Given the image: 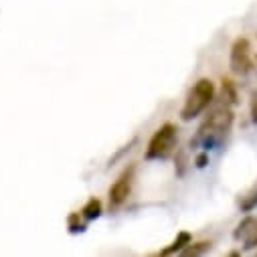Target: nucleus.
I'll use <instances>...</instances> for the list:
<instances>
[{
  "instance_id": "obj_10",
  "label": "nucleus",
  "mask_w": 257,
  "mask_h": 257,
  "mask_svg": "<svg viewBox=\"0 0 257 257\" xmlns=\"http://www.w3.org/2000/svg\"><path fill=\"white\" fill-rule=\"evenodd\" d=\"M209 249H211V243H207V241L197 243V245L188 243L180 253H182V255H201V253H205V251H209Z\"/></svg>"
},
{
  "instance_id": "obj_6",
  "label": "nucleus",
  "mask_w": 257,
  "mask_h": 257,
  "mask_svg": "<svg viewBox=\"0 0 257 257\" xmlns=\"http://www.w3.org/2000/svg\"><path fill=\"white\" fill-rule=\"evenodd\" d=\"M233 239L241 241L245 251H251L257 247V219L255 217H245L233 231Z\"/></svg>"
},
{
  "instance_id": "obj_1",
  "label": "nucleus",
  "mask_w": 257,
  "mask_h": 257,
  "mask_svg": "<svg viewBox=\"0 0 257 257\" xmlns=\"http://www.w3.org/2000/svg\"><path fill=\"white\" fill-rule=\"evenodd\" d=\"M231 125H233V111H231V107L229 105L217 107L203 121V125L199 127L197 136L190 140V146H201L207 152L219 148L225 142V138H227V134L231 130Z\"/></svg>"
},
{
  "instance_id": "obj_13",
  "label": "nucleus",
  "mask_w": 257,
  "mask_h": 257,
  "mask_svg": "<svg viewBox=\"0 0 257 257\" xmlns=\"http://www.w3.org/2000/svg\"><path fill=\"white\" fill-rule=\"evenodd\" d=\"M251 121L257 123V91L251 95Z\"/></svg>"
},
{
  "instance_id": "obj_3",
  "label": "nucleus",
  "mask_w": 257,
  "mask_h": 257,
  "mask_svg": "<svg viewBox=\"0 0 257 257\" xmlns=\"http://www.w3.org/2000/svg\"><path fill=\"white\" fill-rule=\"evenodd\" d=\"M178 140V130L174 123H164L154 132L146 148V160H164L172 154Z\"/></svg>"
},
{
  "instance_id": "obj_8",
  "label": "nucleus",
  "mask_w": 257,
  "mask_h": 257,
  "mask_svg": "<svg viewBox=\"0 0 257 257\" xmlns=\"http://www.w3.org/2000/svg\"><path fill=\"white\" fill-rule=\"evenodd\" d=\"M255 207H257V182L253 184V188L249 192H245V195L241 197V201H239L241 213H251Z\"/></svg>"
},
{
  "instance_id": "obj_14",
  "label": "nucleus",
  "mask_w": 257,
  "mask_h": 257,
  "mask_svg": "<svg viewBox=\"0 0 257 257\" xmlns=\"http://www.w3.org/2000/svg\"><path fill=\"white\" fill-rule=\"evenodd\" d=\"M207 162H209V152L205 150V152H201V154L197 156V160H195V164H197L199 168H205V166H207Z\"/></svg>"
},
{
  "instance_id": "obj_5",
  "label": "nucleus",
  "mask_w": 257,
  "mask_h": 257,
  "mask_svg": "<svg viewBox=\"0 0 257 257\" xmlns=\"http://www.w3.org/2000/svg\"><path fill=\"white\" fill-rule=\"evenodd\" d=\"M134 166H127L119 176L117 180L111 184L109 188V207L111 209H117L121 207L127 197H130V192H132V184H134Z\"/></svg>"
},
{
  "instance_id": "obj_7",
  "label": "nucleus",
  "mask_w": 257,
  "mask_h": 257,
  "mask_svg": "<svg viewBox=\"0 0 257 257\" xmlns=\"http://www.w3.org/2000/svg\"><path fill=\"white\" fill-rule=\"evenodd\" d=\"M190 243V233H186V231H182V233H178L176 235V239L172 241V245H168L166 249H162L160 253L162 255H172V253H180L186 245Z\"/></svg>"
},
{
  "instance_id": "obj_9",
  "label": "nucleus",
  "mask_w": 257,
  "mask_h": 257,
  "mask_svg": "<svg viewBox=\"0 0 257 257\" xmlns=\"http://www.w3.org/2000/svg\"><path fill=\"white\" fill-rule=\"evenodd\" d=\"M101 215V203L97 201V199H89L87 203H85V207L81 209V217L85 219V221H93V219H97Z\"/></svg>"
},
{
  "instance_id": "obj_12",
  "label": "nucleus",
  "mask_w": 257,
  "mask_h": 257,
  "mask_svg": "<svg viewBox=\"0 0 257 257\" xmlns=\"http://www.w3.org/2000/svg\"><path fill=\"white\" fill-rule=\"evenodd\" d=\"M223 97L229 99V103H235L237 101V91H235V87H233V83L229 79L223 81Z\"/></svg>"
},
{
  "instance_id": "obj_4",
  "label": "nucleus",
  "mask_w": 257,
  "mask_h": 257,
  "mask_svg": "<svg viewBox=\"0 0 257 257\" xmlns=\"http://www.w3.org/2000/svg\"><path fill=\"white\" fill-rule=\"evenodd\" d=\"M229 67L235 75H247L253 69V59H251V45L247 39H237L231 47L229 57Z\"/></svg>"
},
{
  "instance_id": "obj_11",
  "label": "nucleus",
  "mask_w": 257,
  "mask_h": 257,
  "mask_svg": "<svg viewBox=\"0 0 257 257\" xmlns=\"http://www.w3.org/2000/svg\"><path fill=\"white\" fill-rule=\"evenodd\" d=\"M81 213H71L69 219H67V227H69V233H83L85 231V223L79 221Z\"/></svg>"
},
{
  "instance_id": "obj_2",
  "label": "nucleus",
  "mask_w": 257,
  "mask_h": 257,
  "mask_svg": "<svg viewBox=\"0 0 257 257\" xmlns=\"http://www.w3.org/2000/svg\"><path fill=\"white\" fill-rule=\"evenodd\" d=\"M215 99V85L211 79L203 77L199 79L195 85H192V89L188 91L186 99H184V105L180 109V117L184 121H190V119H195L199 117Z\"/></svg>"
}]
</instances>
